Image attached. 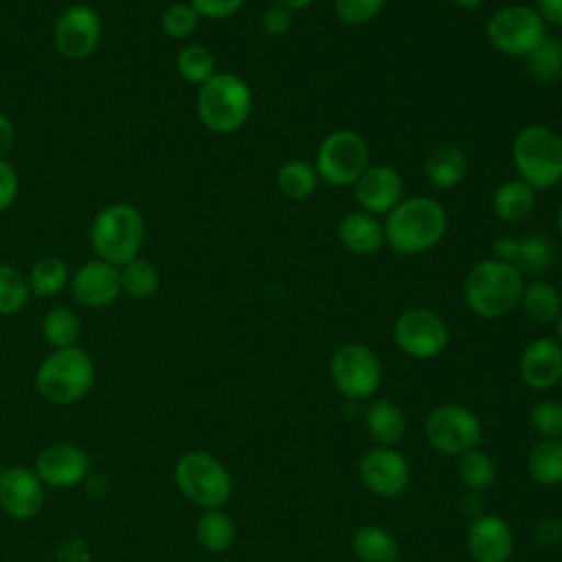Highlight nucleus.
Instances as JSON below:
<instances>
[{
  "instance_id": "f257e3e1",
  "label": "nucleus",
  "mask_w": 562,
  "mask_h": 562,
  "mask_svg": "<svg viewBox=\"0 0 562 562\" xmlns=\"http://www.w3.org/2000/svg\"><path fill=\"white\" fill-rule=\"evenodd\" d=\"M384 241L395 255H422L435 248L448 228L446 209L430 195L404 198L386 213Z\"/></svg>"
},
{
  "instance_id": "f03ea898",
  "label": "nucleus",
  "mask_w": 562,
  "mask_h": 562,
  "mask_svg": "<svg viewBox=\"0 0 562 562\" xmlns=\"http://www.w3.org/2000/svg\"><path fill=\"white\" fill-rule=\"evenodd\" d=\"M525 288V277L512 263L494 257L476 261L463 281V299L472 314L485 321L509 314L518 303Z\"/></svg>"
},
{
  "instance_id": "7ed1b4c3",
  "label": "nucleus",
  "mask_w": 562,
  "mask_h": 562,
  "mask_svg": "<svg viewBox=\"0 0 562 562\" xmlns=\"http://www.w3.org/2000/svg\"><path fill=\"white\" fill-rule=\"evenodd\" d=\"M512 162L516 178L536 193L562 182V134L544 123L522 127L512 143Z\"/></svg>"
},
{
  "instance_id": "20e7f679",
  "label": "nucleus",
  "mask_w": 562,
  "mask_h": 562,
  "mask_svg": "<svg viewBox=\"0 0 562 562\" xmlns=\"http://www.w3.org/2000/svg\"><path fill=\"white\" fill-rule=\"evenodd\" d=\"M195 112L209 132L233 134L252 112V92L241 77L233 72H215L198 86Z\"/></svg>"
},
{
  "instance_id": "39448f33",
  "label": "nucleus",
  "mask_w": 562,
  "mask_h": 562,
  "mask_svg": "<svg viewBox=\"0 0 562 562\" xmlns=\"http://www.w3.org/2000/svg\"><path fill=\"white\" fill-rule=\"evenodd\" d=\"M143 239L145 220L140 211L127 202L103 206L90 226V246L97 259L119 268L140 255Z\"/></svg>"
},
{
  "instance_id": "423d86ee",
  "label": "nucleus",
  "mask_w": 562,
  "mask_h": 562,
  "mask_svg": "<svg viewBox=\"0 0 562 562\" xmlns=\"http://www.w3.org/2000/svg\"><path fill=\"white\" fill-rule=\"evenodd\" d=\"M94 382L92 358L77 345L53 349L40 364L35 373L37 391L44 400L53 404L79 402Z\"/></svg>"
},
{
  "instance_id": "0eeeda50",
  "label": "nucleus",
  "mask_w": 562,
  "mask_h": 562,
  "mask_svg": "<svg viewBox=\"0 0 562 562\" xmlns=\"http://www.w3.org/2000/svg\"><path fill=\"white\" fill-rule=\"evenodd\" d=\"M180 492L206 509H217L233 496V479L228 470L209 452H184L173 470Z\"/></svg>"
},
{
  "instance_id": "6e6552de",
  "label": "nucleus",
  "mask_w": 562,
  "mask_h": 562,
  "mask_svg": "<svg viewBox=\"0 0 562 562\" xmlns=\"http://www.w3.org/2000/svg\"><path fill=\"white\" fill-rule=\"evenodd\" d=\"M369 145L353 130L329 132L316 149V173L329 187H349L369 167Z\"/></svg>"
},
{
  "instance_id": "1a4fd4ad",
  "label": "nucleus",
  "mask_w": 562,
  "mask_h": 562,
  "mask_svg": "<svg viewBox=\"0 0 562 562\" xmlns=\"http://www.w3.org/2000/svg\"><path fill=\"white\" fill-rule=\"evenodd\" d=\"M485 35L494 50L509 57H527L547 37V24L533 7L505 4L490 15Z\"/></svg>"
},
{
  "instance_id": "9d476101",
  "label": "nucleus",
  "mask_w": 562,
  "mask_h": 562,
  "mask_svg": "<svg viewBox=\"0 0 562 562\" xmlns=\"http://www.w3.org/2000/svg\"><path fill=\"white\" fill-rule=\"evenodd\" d=\"M329 375L336 391L347 400H367L382 382V364L367 345L345 342L331 353Z\"/></svg>"
},
{
  "instance_id": "9b49d317",
  "label": "nucleus",
  "mask_w": 562,
  "mask_h": 562,
  "mask_svg": "<svg viewBox=\"0 0 562 562\" xmlns=\"http://www.w3.org/2000/svg\"><path fill=\"white\" fill-rule=\"evenodd\" d=\"M426 441L441 454L461 457L479 446L483 426L476 413L461 404H441L424 422Z\"/></svg>"
},
{
  "instance_id": "f8f14e48",
  "label": "nucleus",
  "mask_w": 562,
  "mask_h": 562,
  "mask_svg": "<svg viewBox=\"0 0 562 562\" xmlns=\"http://www.w3.org/2000/svg\"><path fill=\"white\" fill-rule=\"evenodd\" d=\"M393 340L408 358L430 360L446 349L448 327L437 312L428 307H411L397 316Z\"/></svg>"
},
{
  "instance_id": "ddd939ff",
  "label": "nucleus",
  "mask_w": 562,
  "mask_h": 562,
  "mask_svg": "<svg viewBox=\"0 0 562 562\" xmlns=\"http://www.w3.org/2000/svg\"><path fill=\"white\" fill-rule=\"evenodd\" d=\"M101 42V18L90 4H70L53 26L57 53L70 61L88 59Z\"/></svg>"
},
{
  "instance_id": "4468645a",
  "label": "nucleus",
  "mask_w": 562,
  "mask_h": 562,
  "mask_svg": "<svg viewBox=\"0 0 562 562\" xmlns=\"http://www.w3.org/2000/svg\"><path fill=\"white\" fill-rule=\"evenodd\" d=\"M360 481L371 494L395 498L408 487L411 465L395 448L375 446L360 459Z\"/></svg>"
},
{
  "instance_id": "2eb2a0df",
  "label": "nucleus",
  "mask_w": 562,
  "mask_h": 562,
  "mask_svg": "<svg viewBox=\"0 0 562 562\" xmlns=\"http://www.w3.org/2000/svg\"><path fill=\"white\" fill-rule=\"evenodd\" d=\"M358 209L371 215H386L404 200V180L391 165H369L356 180Z\"/></svg>"
},
{
  "instance_id": "dca6fc26",
  "label": "nucleus",
  "mask_w": 562,
  "mask_h": 562,
  "mask_svg": "<svg viewBox=\"0 0 562 562\" xmlns=\"http://www.w3.org/2000/svg\"><path fill=\"white\" fill-rule=\"evenodd\" d=\"M70 288L75 299L86 307H105L119 299L121 288V268L103 259H90L81 263L72 277Z\"/></svg>"
},
{
  "instance_id": "f3484780",
  "label": "nucleus",
  "mask_w": 562,
  "mask_h": 562,
  "mask_svg": "<svg viewBox=\"0 0 562 562\" xmlns=\"http://www.w3.org/2000/svg\"><path fill=\"white\" fill-rule=\"evenodd\" d=\"M90 472V457L72 443H53L44 448L35 461V474L53 487H70L83 481Z\"/></svg>"
},
{
  "instance_id": "a211bd4d",
  "label": "nucleus",
  "mask_w": 562,
  "mask_h": 562,
  "mask_svg": "<svg viewBox=\"0 0 562 562\" xmlns=\"http://www.w3.org/2000/svg\"><path fill=\"white\" fill-rule=\"evenodd\" d=\"M518 373L529 389L547 391L562 380V345L553 338L531 340L518 360Z\"/></svg>"
},
{
  "instance_id": "6ab92c4d",
  "label": "nucleus",
  "mask_w": 562,
  "mask_h": 562,
  "mask_svg": "<svg viewBox=\"0 0 562 562\" xmlns=\"http://www.w3.org/2000/svg\"><path fill=\"white\" fill-rule=\"evenodd\" d=\"M44 503L40 476L29 468H9L0 474V507L13 518H33Z\"/></svg>"
},
{
  "instance_id": "aec40b11",
  "label": "nucleus",
  "mask_w": 562,
  "mask_h": 562,
  "mask_svg": "<svg viewBox=\"0 0 562 562\" xmlns=\"http://www.w3.org/2000/svg\"><path fill=\"white\" fill-rule=\"evenodd\" d=\"M468 551L474 562H507L514 553L509 525L494 514H481L468 527Z\"/></svg>"
},
{
  "instance_id": "412c9836",
  "label": "nucleus",
  "mask_w": 562,
  "mask_h": 562,
  "mask_svg": "<svg viewBox=\"0 0 562 562\" xmlns=\"http://www.w3.org/2000/svg\"><path fill=\"white\" fill-rule=\"evenodd\" d=\"M338 237L340 244L353 252V255H373L378 252L386 241H384V226L382 222L364 211H351L347 213L340 224H338Z\"/></svg>"
},
{
  "instance_id": "4be33fe9",
  "label": "nucleus",
  "mask_w": 562,
  "mask_h": 562,
  "mask_svg": "<svg viewBox=\"0 0 562 562\" xmlns=\"http://www.w3.org/2000/svg\"><path fill=\"white\" fill-rule=\"evenodd\" d=\"M424 171L432 187L448 191L463 182L468 173V158L459 145L443 143L428 154Z\"/></svg>"
},
{
  "instance_id": "5701e85b",
  "label": "nucleus",
  "mask_w": 562,
  "mask_h": 562,
  "mask_svg": "<svg viewBox=\"0 0 562 562\" xmlns=\"http://www.w3.org/2000/svg\"><path fill=\"white\" fill-rule=\"evenodd\" d=\"M364 424L375 446H397L406 432V417L391 400H373L364 411Z\"/></svg>"
},
{
  "instance_id": "b1692460",
  "label": "nucleus",
  "mask_w": 562,
  "mask_h": 562,
  "mask_svg": "<svg viewBox=\"0 0 562 562\" xmlns=\"http://www.w3.org/2000/svg\"><path fill=\"white\" fill-rule=\"evenodd\" d=\"M536 209V191L520 178L503 182L492 195V211L501 222L518 224L527 220Z\"/></svg>"
},
{
  "instance_id": "393cba45",
  "label": "nucleus",
  "mask_w": 562,
  "mask_h": 562,
  "mask_svg": "<svg viewBox=\"0 0 562 562\" xmlns=\"http://www.w3.org/2000/svg\"><path fill=\"white\" fill-rule=\"evenodd\" d=\"M525 312V316L536 323V325H551L555 323V318L562 312V296L558 292L555 285L533 279L529 283H525L522 294H520V303H518Z\"/></svg>"
},
{
  "instance_id": "a878e982",
  "label": "nucleus",
  "mask_w": 562,
  "mask_h": 562,
  "mask_svg": "<svg viewBox=\"0 0 562 562\" xmlns=\"http://www.w3.org/2000/svg\"><path fill=\"white\" fill-rule=\"evenodd\" d=\"M351 549L362 562H395L400 547L395 536L380 525H362L351 536Z\"/></svg>"
},
{
  "instance_id": "bb28decb",
  "label": "nucleus",
  "mask_w": 562,
  "mask_h": 562,
  "mask_svg": "<svg viewBox=\"0 0 562 562\" xmlns=\"http://www.w3.org/2000/svg\"><path fill=\"white\" fill-rule=\"evenodd\" d=\"M318 180L321 178L316 173V167L307 160H301V158L283 162L277 169V178H274L279 193L288 200H294V202L310 198L316 191Z\"/></svg>"
},
{
  "instance_id": "cd10ccee",
  "label": "nucleus",
  "mask_w": 562,
  "mask_h": 562,
  "mask_svg": "<svg viewBox=\"0 0 562 562\" xmlns=\"http://www.w3.org/2000/svg\"><path fill=\"white\" fill-rule=\"evenodd\" d=\"M527 472L540 485L562 483V441L540 439L527 457Z\"/></svg>"
},
{
  "instance_id": "c85d7f7f",
  "label": "nucleus",
  "mask_w": 562,
  "mask_h": 562,
  "mask_svg": "<svg viewBox=\"0 0 562 562\" xmlns=\"http://www.w3.org/2000/svg\"><path fill=\"white\" fill-rule=\"evenodd\" d=\"M195 538L202 549H206L211 553H222L235 540V522L220 507L206 509L195 522Z\"/></svg>"
},
{
  "instance_id": "c756f323",
  "label": "nucleus",
  "mask_w": 562,
  "mask_h": 562,
  "mask_svg": "<svg viewBox=\"0 0 562 562\" xmlns=\"http://www.w3.org/2000/svg\"><path fill=\"white\" fill-rule=\"evenodd\" d=\"M553 244L542 233H527L518 237V248L514 257V266L520 270V274L538 277L549 270L553 263Z\"/></svg>"
},
{
  "instance_id": "7c9ffc66",
  "label": "nucleus",
  "mask_w": 562,
  "mask_h": 562,
  "mask_svg": "<svg viewBox=\"0 0 562 562\" xmlns=\"http://www.w3.org/2000/svg\"><path fill=\"white\" fill-rule=\"evenodd\" d=\"M527 72L540 83H553L562 79V40L547 35L527 57Z\"/></svg>"
},
{
  "instance_id": "2f4dec72",
  "label": "nucleus",
  "mask_w": 562,
  "mask_h": 562,
  "mask_svg": "<svg viewBox=\"0 0 562 562\" xmlns=\"http://www.w3.org/2000/svg\"><path fill=\"white\" fill-rule=\"evenodd\" d=\"M26 281H29V288L33 294L53 296L66 288V283L70 281V272H68V266L64 259H59L55 255H46L33 263Z\"/></svg>"
},
{
  "instance_id": "473e14b6",
  "label": "nucleus",
  "mask_w": 562,
  "mask_h": 562,
  "mask_svg": "<svg viewBox=\"0 0 562 562\" xmlns=\"http://www.w3.org/2000/svg\"><path fill=\"white\" fill-rule=\"evenodd\" d=\"M42 334L44 340L53 347V349H64V347H72L81 334V323L77 318V314L64 305L50 307L44 318H42Z\"/></svg>"
},
{
  "instance_id": "72a5a7b5",
  "label": "nucleus",
  "mask_w": 562,
  "mask_h": 562,
  "mask_svg": "<svg viewBox=\"0 0 562 562\" xmlns=\"http://www.w3.org/2000/svg\"><path fill=\"white\" fill-rule=\"evenodd\" d=\"M457 479L468 490H485L496 481V463L483 450H468L457 459Z\"/></svg>"
},
{
  "instance_id": "f704fd0d",
  "label": "nucleus",
  "mask_w": 562,
  "mask_h": 562,
  "mask_svg": "<svg viewBox=\"0 0 562 562\" xmlns=\"http://www.w3.org/2000/svg\"><path fill=\"white\" fill-rule=\"evenodd\" d=\"M158 268L140 255L121 266V288L132 299H149L158 290Z\"/></svg>"
},
{
  "instance_id": "c9c22d12",
  "label": "nucleus",
  "mask_w": 562,
  "mask_h": 562,
  "mask_svg": "<svg viewBox=\"0 0 562 562\" xmlns=\"http://www.w3.org/2000/svg\"><path fill=\"white\" fill-rule=\"evenodd\" d=\"M176 68L187 83L202 86L215 75V57L202 44H184L176 55Z\"/></svg>"
},
{
  "instance_id": "e433bc0d",
  "label": "nucleus",
  "mask_w": 562,
  "mask_h": 562,
  "mask_svg": "<svg viewBox=\"0 0 562 562\" xmlns=\"http://www.w3.org/2000/svg\"><path fill=\"white\" fill-rule=\"evenodd\" d=\"M31 296L29 281L9 263H0V316L18 314Z\"/></svg>"
},
{
  "instance_id": "4c0bfd02",
  "label": "nucleus",
  "mask_w": 562,
  "mask_h": 562,
  "mask_svg": "<svg viewBox=\"0 0 562 562\" xmlns=\"http://www.w3.org/2000/svg\"><path fill=\"white\" fill-rule=\"evenodd\" d=\"M198 22H200V15L189 2L169 4L160 20L162 31L173 40H187L189 35H193L198 29Z\"/></svg>"
},
{
  "instance_id": "58836bf2",
  "label": "nucleus",
  "mask_w": 562,
  "mask_h": 562,
  "mask_svg": "<svg viewBox=\"0 0 562 562\" xmlns=\"http://www.w3.org/2000/svg\"><path fill=\"white\" fill-rule=\"evenodd\" d=\"M529 424L544 439H560L562 437V402L558 400L538 402L529 413Z\"/></svg>"
},
{
  "instance_id": "ea45409f",
  "label": "nucleus",
  "mask_w": 562,
  "mask_h": 562,
  "mask_svg": "<svg viewBox=\"0 0 562 562\" xmlns=\"http://www.w3.org/2000/svg\"><path fill=\"white\" fill-rule=\"evenodd\" d=\"M386 0H334V13L349 26H360L380 15Z\"/></svg>"
},
{
  "instance_id": "a19ab883",
  "label": "nucleus",
  "mask_w": 562,
  "mask_h": 562,
  "mask_svg": "<svg viewBox=\"0 0 562 562\" xmlns=\"http://www.w3.org/2000/svg\"><path fill=\"white\" fill-rule=\"evenodd\" d=\"M189 4L195 9L200 18L226 20L241 9L244 0H189Z\"/></svg>"
},
{
  "instance_id": "79ce46f5",
  "label": "nucleus",
  "mask_w": 562,
  "mask_h": 562,
  "mask_svg": "<svg viewBox=\"0 0 562 562\" xmlns=\"http://www.w3.org/2000/svg\"><path fill=\"white\" fill-rule=\"evenodd\" d=\"M261 29L270 37L285 35L292 29V11L281 4H270L261 15Z\"/></svg>"
},
{
  "instance_id": "37998d69",
  "label": "nucleus",
  "mask_w": 562,
  "mask_h": 562,
  "mask_svg": "<svg viewBox=\"0 0 562 562\" xmlns=\"http://www.w3.org/2000/svg\"><path fill=\"white\" fill-rule=\"evenodd\" d=\"M18 198V173L15 169L0 158V213H4Z\"/></svg>"
},
{
  "instance_id": "c03bdc74",
  "label": "nucleus",
  "mask_w": 562,
  "mask_h": 562,
  "mask_svg": "<svg viewBox=\"0 0 562 562\" xmlns=\"http://www.w3.org/2000/svg\"><path fill=\"white\" fill-rule=\"evenodd\" d=\"M533 536L536 540L542 544V547H553L562 540V522L560 520H553V518H547V520H540L533 529Z\"/></svg>"
},
{
  "instance_id": "a18cd8bd",
  "label": "nucleus",
  "mask_w": 562,
  "mask_h": 562,
  "mask_svg": "<svg viewBox=\"0 0 562 562\" xmlns=\"http://www.w3.org/2000/svg\"><path fill=\"white\" fill-rule=\"evenodd\" d=\"M533 9L544 24L562 29V0H533Z\"/></svg>"
},
{
  "instance_id": "49530a36",
  "label": "nucleus",
  "mask_w": 562,
  "mask_h": 562,
  "mask_svg": "<svg viewBox=\"0 0 562 562\" xmlns=\"http://www.w3.org/2000/svg\"><path fill=\"white\" fill-rule=\"evenodd\" d=\"M516 248H518V237L501 235V237H496V239H494V244H492V255H494V259H498V261H505V263H512V266H514Z\"/></svg>"
},
{
  "instance_id": "de8ad7c7",
  "label": "nucleus",
  "mask_w": 562,
  "mask_h": 562,
  "mask_svg": "<svg viewBox=\"0 0 562 562\" xmlns=\"http://www.w3.org/2000/svg\"><path fill=\"white\" fill-rule=\"evenodd\" d=\"M13 143H15V127L4 114H0V158L9 154Z\"/></svg>"
},
{
  "instance_id": "09e8293b",
  "label": "nucleus",
  "mask_w": 562,
  "mask_h": 562,
  "mask_svg": "<svg viewBox=\"0 0 562 562\" xmlns=\"http://www.w3.org/2000/svg\"><path fill=\"white\" fill-rule=\"evenodd\" d=\"M277 4H281V7H285V9H290L292 13L294 11H301V9H307L310 4H314L316 0H274Z\"/></svg>"
},
{
  "instance_id": "8fccbe9b",
  "label": "nucleus",
  "mask_w": 562,
  "mask_h": 562,
  "mask_svg": "<svg viewBox=\"0 0 562 562\" xmlns=\"http://www.w3.org/2000/svg\"><path fill=\"white\" fill-rule=\"evenodd\" d=\"M457 7H461V9H476V7H481L485 0H452Z\"/></svg>"
},
{
  "instance_id": "3c124183",
  "label": "nucleus",
  "mask_w": 562,
  "mask_h": 562,
  "mask_svg": "<svg viewBox=\"0 0 562 562\" xmlns=\"http://www.w3.org/2000/svg\"><path fill=\"white\" fill-rule=\"evenodd\" d=\"M555 334H558V342L562 345V312H560V316L555 318Z\"/></svg>"
},
{
  "instance_id": "603ef678",
  "label": "nucleus",
  "mask_w": 562,
  "mask_h": 562,
  "mask_svg": "<svg viewBox=\"0 0 562 562\" xmlns=\"http://www.w3.org/2000/svg\"><path fill=\"white\" fill-rule=\"evenodd\" d=\"M555 224H558V231H560V235H562V204H560V209H558V215H555Z\"/></svg>"
},
{
  "instance_id": "864d4df0",
  "label": "nucleus",
  "mask_w": 562,
  "mask_h": 562,
  "mask_svg": "<svg viewBox=\"0 0 562 562\" xmlns=\"http://www.w3.org/2000/svg\"><path fill=\"white\" fill-rule=\"evenodd\" d=\"M0 474H2V463H0Z\"/></svg>"
},
{
  "instance_id": "5fc2aeb1",
  "label": "nucleus",
  "mask_w": 562,
  "mask_h": 562,
  "mask_svg": "<svg viewBox=\"0 0 562 562\" xmlns=\"http://www.w3.org/2000/svg\"><path fill=\"white\" fill-rule=\"evenodd\" d=\"M560 40H562V37H560Z\"/></svg>"
},
{
  "instance_id": "6e6d98bb",
  "label": "nucleus",
  "mask_w": 562,
  "mask_h": 562,
  "mask_svg": "<svg viewBox=\"0 0 562 562\" xmlns=\"http://www.w3.org/2000/svg\"><path fill=\"white\" fill-rule=\"evenodd\" d=\"M560 522H562V520H560Z\"/></svg>"
},
{
  "instance_id": "4d7b16f0",
  "label": "nucleus",
  "mask_w": 562,
  "mask_h": 562,
  "mask_svg": "<svg viewBox=\"0 0 562 562\" xmlns=\"http://www.w3.org/2000/svg\"><path fill=\"white\" fill-rule=\"evenodd\" d=\"M395 562H397V560H395Z\"/></svg>"
}]
</instances>
